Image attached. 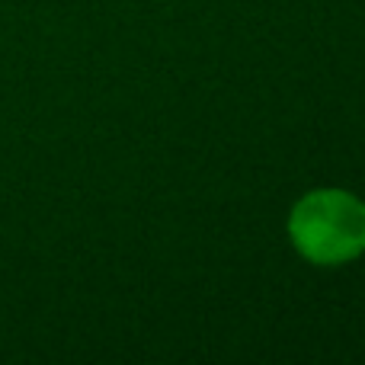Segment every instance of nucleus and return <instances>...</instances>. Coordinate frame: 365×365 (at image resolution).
Wrapping results in <instances>:
<instances>
[{"instance_id":"f257e3e1","label":"nucleus","mask_w":365,"mask_h":365,"mask_svg":"<svg viewBox=\"0 0 365 365\" xmlns=\"http://www.w3.org/2000/svg\"><path fill=\"white\" fill-rule=\"evenodd\" d=\"M289 240L308 263L343 266L365 253V202L346 189H314L289 212Z\"/></svg>"}]
</instances>
